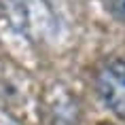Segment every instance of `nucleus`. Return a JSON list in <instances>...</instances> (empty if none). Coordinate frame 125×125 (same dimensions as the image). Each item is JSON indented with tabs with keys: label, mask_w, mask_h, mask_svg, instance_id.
Wrapping results in <instances>:
<instances>
[{
	"label": "nucleus",
	"mask_w": 125,
	"mask_h": 125,
	"mask_svg": "<svg viewBox=\"0 0 125 125\" xmlns=\"http://www.w3.org/2000/svg\"><path fill=\"white\" fill-rule=\"evenodd\" d=\"M95 89L115 115L125 119V57H112L95 74Z\"/></svg>",
	"instance_id": "nucleus-1"
},
{
	"label": "nucleus",
	"mask_w": 125,
	"mask_h": 125,
	"mask_svg": "<svg viewBox=\"0 0 125 125\" xmlns=\"http://www.w3.org/2000/svg\"><path fill=\"white\" fill-rule=\"evenodd\" d=\"M110 9L121 21H125V0H110Z\"/></svg>",
	"instance_id": "nucleus-2"
},
{
	"label": "nucleus",
	"mask_w": 125,
	"mask_h": 125,
	"mask_svg": "<svg viewBox=\"0 0 125 125\" xmlns=\"http://www.w3.org/2000/svg\"><path fill=\"white\" fill-rule=\"evenodd\" d=\"M98 125H115V123H106V121H104V123H98Z\"/></svg>",
	"instance_id": "nucleus-3"
}]
</instances>
